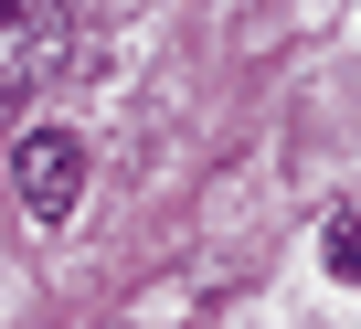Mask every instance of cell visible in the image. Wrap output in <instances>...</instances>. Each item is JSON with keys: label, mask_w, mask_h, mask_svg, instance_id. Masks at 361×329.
I'll return each mask as SVG.
<instances>
[{"label": "cell", "mask_w": 361, "mask_h": 329, "mask_svg": "<svg viewBox=\"0 0 361 329\" xmlns=\"http://www.w3.org/2000/svg\"><path fill=\"white\" fill-rule=\"evenodd\" d=\"M75 43V0H0V96H32Z\"/></svg>", "instance_id": "6da1fadb"}, {"label": "cell", "mask_w": 361, "mask_h": 329, "mask_svg": "<svg viewBox=\"0 0 361 329\" xmlns=\"http://www.w3.org/2000/svg\"><path fill=\"white\" fill-rule=\"evenodd\" d=\"M11 192H22L32 223H64V213L85 202V138H75V128H32V138L11 149Z\"/></svg>", "instance_id": "7a4b0ae2"}, {"label": "cell", "mask_w": 361, "mask_h": 329, "mask_svg": "<svg viewBox=\"0 0 361 329\" xmlns=\"http://www.w3.org/2000/svg\"><path fill=\"white\" fill-rule=\"evenodd\" d=\"M329 276H340V287H361V213H340V223H329Z\"/></svg>", "instance_id": "3957f363"}]
</instances>
